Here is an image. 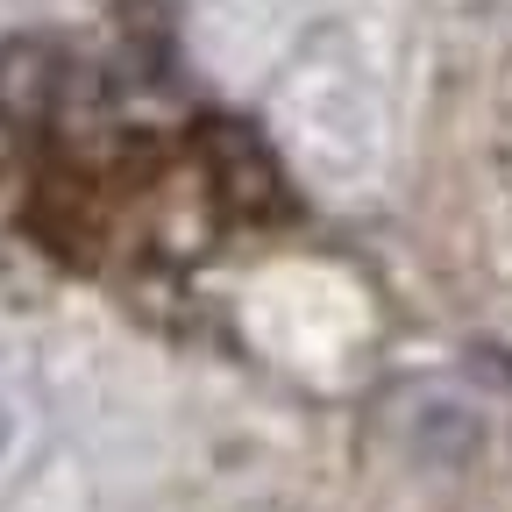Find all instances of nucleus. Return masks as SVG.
<instances>
[{"mask_svg": "<svg viewBox=\"0 0 512 512\" xmlns=\"http://www.w3.org/2000/svg\"><path fill=\"white\" fill-rule=\"evenodd\" d=\"M8 441H15V413H8V399H0V456H8Z\"/></svg>", "mask_w": 512, "mask_h": 512, "instance_id": "1", "label": "nucleus"}]
</instances>
